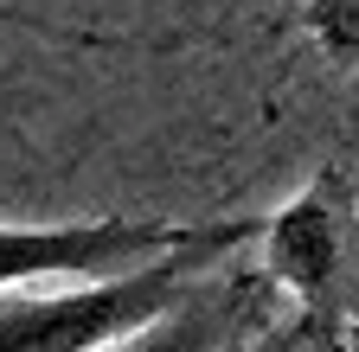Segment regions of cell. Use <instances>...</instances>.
Instances as JSON below:
<instances>
[{
  "label": "cell",
  "mask_w": 359,
  "mask_h": 352,
  "mask_svg": "<svg viewBox=\"0 0 359 352\" xmlns=\"http://www.w3.org/2000/svg\"><path fill=\"white\" fill-rule=\"evenodd\" d=\"M321 352H359V333H340V339H327Z\"/></svg>",
  "instance_id": "8992f818"
},
{
  "label": "cell",
  "mask_w": 359,
  "mask_h": 352,
  "mask_svg": "<svg viewBox=\"0 0 359 352\" xmlns=\"http://www.w3.org/2000/svg\"><path fill=\"white\" fill-rule=\"evenodd\" d=\"M263 282L302 307L314 346L359 327V180L346 167H321L314 180L257 225Z\"/></svg>",
  "instance_id": "7a4b0ae2"
},
{
  "label": "cell",
  "mask_w": 359,
  "mask_h": 352,
  "mask_svg": "<svg viewBox=\"0 0 359 352\" xmlns=\"http://www.w3.org/2000/svg\"><path fill=\"white\" fill-rule=\"evenodd\" d=\"M205 225L161 218H71V225H0V295L26 282H97L193 244Z\"/></svg>",
  "instance_id": "3957f363"
},
{
  "label": "cell",
  "mask_w": 359,
  "mask_h": 352,
  "mask_svg": "<svg viewBox=\"0 0 359 352\" xmlns=\"http://www.w3.org/2000/svg\"><path fill=\"white\" fill-rule=\"evenodd\" d=\"M250 237H257V225H205L193 244H180L128 276H97V282H77L58 295L7 288L0 295V352H109L135 327H148L193 276L238 256Z\"/></svg>",
  "instance_id": "6da1fadb"
},
{
  "label": "cell",
  "mask_w": 359,
  "mask_h": 352,
  "mask_svg": "<svg viewBox=\"0 0 359 352\" xmlns=\"http://www.w3.org/2000/svg\"><path fill=\"white\" fill-rule=\"evenodd\" d=\"M302 26L340 71H359V0H308Z\"/></svg>",
  "instance_id": "5b68a950"
},
{
  "label": "cell",
  "mask_w": 359,
  "mask_h": 352,
  "mask_svg": "<svg viewBox=\"0 0 359 352\" xmlns=\"http://www.w3.org/2000/svg\"><path fill=\"white\" fill-rule=\"evenodd\" d=\"M269 282L263 269H224L212 262L205 276H193L148 327H135L128 339H116L109 352H231L238 333H250L263 321Z\"/></svg>",
  "instance_id": "277c9868"
}]
</instances>
